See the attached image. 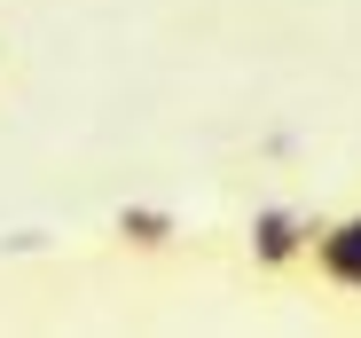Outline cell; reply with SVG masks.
<instances>
[{"label":"cell","instance_id":"3957f363","mask_svg":"<svg viewBox=\"0 0 361 338\" xmlns=\"http://www.w3.org/2000/svg\"><path fill=\"white\" fill-rule=\"evenodd\" d=\"M110 236L126 244V252H173L180 244V212L173 205H149V197H126L110 212Z\"/></svg>","mask_w":361,"mask_h":338},{"label":"cell","instance_id":"7a4b0ae2","mask_svg":"<svg viewBox=\"0 0 361 338\" xmlns=\"http://www.w3.org/2000/svg\"><path fill=\"white\" fill-rule=\"evenodd\" d=\"M298 275H314L322 291L361 299V212L353 220H314V244H307V267Z\"/></svg>","mask_w":361,"mask_h":338},{"label":"cell","instance_id":"6da1fadb","mask_svg":"<svg viewBox=\"0 0 361 338\" xmlns=\"http://www.w3.org/2000/svg\"><path fill=\"white\" fill-rule=\"evenodd\" d=\"M307 244H314V212H298V205H259L252 212V229H244V252L252 267L267 275V284H290L298 267H307Z\"/></svg>","mask_w":361,"mask_h":338}]
</instances>
